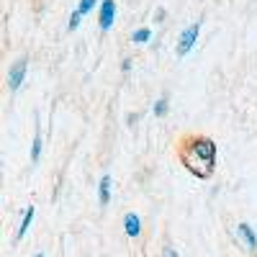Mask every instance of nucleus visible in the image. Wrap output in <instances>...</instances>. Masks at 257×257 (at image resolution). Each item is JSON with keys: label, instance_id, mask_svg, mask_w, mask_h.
I'll return each mask as SVG.
<instances>
[{"label": "nucleus", "instance_id": "nucleus-3", "mask_svg": "<svg viewBox=\"0 0 257 257\" xmlns=\"http://www.w3.org/2000/svg\"><path fill=\"white\" fill-rule=\"evenodd\" d=\"M26 75H29V57H18L16 62H11L8 75H6L8 90H11V93H18L21 85L26 82Z\"/></svg>", "mask_w": 257, "mask_h": 257}, {"label": "nucleus", "instance_id": "nucleus-16", "mask_svg": "<svg viewBox=\"0 0 257 257\" xmlns=\"http://www.w3.org/2000/svg\"><path fill=\"white\" fill-rule=\"evenodd\" d=\"M165 18H167V11L165 8H157L155 11V24H165Z\"/></svg>", "mask_w": 257, "mask_h": 257}, {"label": "nucleus", "instance_id": "nucleus-17", "mask_svg": "<svg viewBox=\"0 0 257 257\" xmlns=\"http://www.w3.org/2000/svg\"><path fill=\"white\" fill-rule=\"evenodd\" d=\"M137 121H139V113H137V111L126 116V126H137Z\"/></svg>", "mask_w": 257, "mask_h": 257}, {"label": "nucleus", "instance_id": "nucleus-7", "mask_svg": "<svg viewBox=\"0 0 257 257\" xmlns=\"http://www.w3.org/2000/svg\"><path fill=\"white\" fill-rule=\"evenodd\" d=\"M111 190H113V178L108 173H103L100 180H98V203H100V208H105L111 203Z\"/></svg>", "mask_w": 257, "mask_h": 257}, {"label": "nucleus", "instance_id": "nucleus-15", "mask_svg": "<svg viewBox=\"0 0 257 257\" xmlns=\"http://www.w3.org/2000/svg\"><path fill=\"white\" fill-rule=\"evenodd\" d=\"M162 257H180V252H178L173 244H165V249H162Z\"/></svg>", "mask_w": 257, "mask_h": 257}, {"label": "nucleus", "instance_id": "nucleus-9", "mask_svg": "<svg viewBox=\"0 0 257 257\" xmlns=\"http://www.w3.org/2000/svg\"><path fill=\"white\" fill-rule=\"evenodd\" d=\"M149 41H152V29L149 26H139L132 31V44L134 47H147Z\"/></svg>", "mask_w": 257, "mask_h": 257}, {"label": "nucleus", "instance_id": "nucleus-1", "mask_svg": "<svg viewBox=\"0 0 257 257\" xmlns=\"http://www.w3.org/2000/svg\"><path fill=\"white\" fill-rule=\"evenodd\" d=\"M216 155H219L216 142L208 139V137H193V139H188L185 147H183V152H180L185 167H188L196 178H208V175L213 173Z\"/></svg>", "mask_w": 257, "mask_h": 257}, {"label": "nucleus", "instance_id": "nucleus-2", "mask_svg": "<svg viewBox=\"0 0 257 257\" xmlns=\"http://www.w3.org/2000/svg\"><path fill=\"white\" fill-rule=\"evenodd\" d=\"M201 26H203V18H198L196 24H190V26H185V29L180 31L178 44H175V54H178L180 59H183V57H188L193 49H196L198 36H201Z\"/></svg>", "mask_w": 257, "mask_h": 257}, {"label": "nucleus", "instance_id": "nucleus-13", "mask_svg": "<svg viewBox=\"0 0 257 257\" xmlns=\"http://www.w3.org/2000/svg\"><path fill=\"white\" fill-rule=\"evenodd\" d=\"M82 18H85V16H82V13H80V11L75 8V11L70 13V21H67V29H70V31H77V29H80V24H82Z\"/></svg>", "mask_w": 257, "mask_h": 257}, {"label": "nucleus", "instance_id": "nucleus-10", "mask_svg": "<svg viewBox=\"0 0 257 257\" xmlns=\"http://www.w3.org/2000/svg\"><path fill=\"white\" fill-rule=\"evenodd\" d=\"M152 113H155L157 118H165V116L170 113V98H167V95H160V98L152 103Z\"/></svg>", "mask_w": 257, "mask_h": 257}, {"label": "nucleus", "instance_id": "nucleus-11", "mask_svg": "<svg viewBox=\"0 0 257 257\" xmlns=\"http://www.w3.org/2000/svg\"><path fill=\"white\" fill-rule=\"evenodd\" d=\"M41 149H44V137H41V132H36L34 134V142H31V162H39V157H41Z\"/></svg>", "mask_w": 257, "mask_h": 257}, {"label": "nucleus", "instance_id": "nucleus-4", "mask_svg": "<svg viewBox=\"0 0 257 257\" xmlns=\"http://www.w3.org/2000/svg\"><path fill=\"white\" fill-rule=\"evenodd\" d=\"M234 234H237V239L242 242L244 249L257 254V226H252L249 221H239L237 226H234Z\"/></svg>", "mask_w": 257, "mask_h": 257}, {"label": "nucleus", "instance_id": "nucleus-12", "mask_svg": "<svg viewBox=\"0 0 257 257\" xmlns=\"http://www.w3.org/2000/svg\"><path fill=\"white\" fill-rule=\"evenodd\" d=\"M95 8H100V0H80V3H77V11L82 16H90Z\"/></svg>", "mask_w": 257, "mask_h": 257}, {"label": "nucleus", "instance_id": "nucleus-8", "mask_svg": "<svg viewBox=\"0 0 257 257\" xmlns=\"http://www.w3.org/2000/svg\"><path fill=\"white\" fill-rule=\"evenodd\" d=\"M34 219H36V208H34V206H29V208L24 211V219H21L18 229H16V242H21V239H24L26 234H29V229H31Z\"/></svg>", "mask_w": 257, "mask_h": 257}, {"label": "nucleus", "instance_id": "nucleus-18", "mask_svg": "<svg viewBox=\"0 0 257 257\" xmlns=\"http://www.w3.org/2000/svg\"><path fill=\"white\" fill-rule=\"evenodd\" d=\"M34 257H47V254H44V252H36V254H34Z\"/></svg>", "mask_w": 257, "mask_h": 257}, {"label": "nucleus", "instance_id": "nucleus-6", "mask_svg": "<svg viewBox=\"0 0 257 257\" xmlns=\"http://www.w3.org/2000/svg\"><path fill=\"white\" fill-rule=\"evenodd\" d=\"M123 231L128 239H139L142 237V216L137 211H128L123 216Z\"/></svg>", "mask_w": 257, "mask_h": 257}, {"label": "nucleus", "instance_id": "nucleus-14", "mask_svg": "<svg viewBox=\"0 0 257 257\" xmlns=\"http://www.w3.org/2000/svg\"><path fill=\"white\" fill-rule=\"evenodd\" d=\"M132 67H134V59H132V57H123V59H121V72L128 75V72H132Z\"/></svg>", "mask_w": 257, "mask_h": 257}, {"label": "nucleus", "instance_id": "nucleus-5", "mask_svg": "<svg viewBox=\"0 0 257 257\" xmlns=\"http://www.w3.org/2000/svg\"><path fill=\"white\" fill-rule=\"evenodd\" d=\"M116 0H100V8H98V29L105 34V31H111L113 24H116Z\"/></svg>", "mask_w": 257, "mask_h": 257}]
</instances>
